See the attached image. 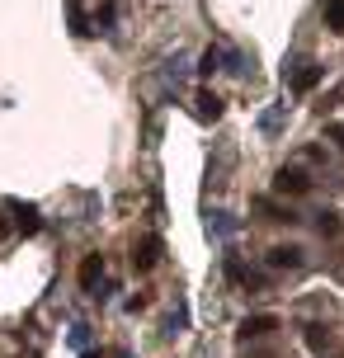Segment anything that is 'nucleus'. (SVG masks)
<instances>
[{
  "instance_id": "2eb2a0df",
  "label": "nucleus",
  "mask_w": 344,
  "mask_h": 358,
  "mask_svg": "<svg viewBox=\"0 0 344 358\" xmlns=\"http://www.w3.org/2000/svg\"><path fill=\"white\" fill-rule=\"evenodd\" d=\"M208 231H217V236H231L236 231V222L227 213H213V222H208Z\"/></svg>"
},
{
  "instance_id": "f257e3e1",
  "label": "nucleus",
  "mask_w": 344,
  "mask_h": 358,
  "mask_svg": "<svg viewBox=\"0 0 344 358\" xmlns=\"http://www.w3.org/2000/svg\"><path fill=\"white\" fill-rule=\"evenodd\" d=\"M311 189V179L302 165H283L278 175H273V194H288V198H302Z\"/></svg>"
},
{
  "instance_id": "6e6552de",
  "label": "nucleus",
  "mask_w": 344,
  "mask_h": 358,
  "mask_svg": "<svg viewBox=\"0 0 344 358\" xmlns=\"http://www.w3.org/2000/svg\"><path fill=\"white\" fill-rule=\"evenodd\" d=\"M194 113H199L203 123H217V118H222V99L213 94V90H203L199 99H194Z\"/></svg>"
},
{
  "instance_id": "423d86ee",
  "label": "nucleus",
  "mask_w": 344,
  "mask_h": 358,
  "mask_svg": "<svg viewBox=\"0 0 344 358\" xmlns=\"http://www.w3.org/2000/svg\"><path fill=\"white\" fill-rule=\"evenodd\" d=\"M264 264L269 268H302V245H273L264 255Z\"/></svg>"
},
{
  "instance_id": "f8f14e48",
  "label": "nucleus",
  "mask_w": 344,
  "mask_h": 358,
  "mask_svg": "<svg viewBox=\"0 0 344 358\" xmlns=\"http://www.w3.org/2000/svg\"><path fill=\"white\" fill-rule=\"evenodd\" d=\"M326 24L335 29V34H344V0H330L326 5Z\"/></svg>"
},
{
  "instance_id": "0eeeda50",
  "label": "nucleus",
  "mask_w": 344,
  "mask_h": 358,
  "mask_svg": "<svg viewBox=\"0 0 344 358\" xmlns=\"http://www.w3.org/2000/svg\"><path fill=\"white\" fill-rule=\"evenodd\" d=\"M321 76H326V66H321V62H307L302 71L292 76V90H297V94H307V90H316V85H321Z\"/></svg>"
},
{
  "instance_id": "ddd939ff",
  "label": "nucleus",
  "mask_w": 344,
  "mask_h": 358,
  "mask_svg": "<svg viewBox=\"0 0 344 358\" xmlns=\"http://www.w3.org/2000/svg\"><path fill=\"white\" fill-rule=\"evenodd\" d=\"M316 231L321 236H340V217L335 213H316Z\"/></svg>"
},
{
  "instance_id": "f03ea898",
  "label": "nucleus",
  "mask_w": 344,
  "mask_h": 358,
  "mask_svg": "<svg viewBox=\"0 0 344 358\" xmlns=\"http://www.w3.org/2000/svg\"><path fill=\"white\" fill-rule=\"evenodd\" d=\"M99 283H104V255H85L80 259V287L90 297H99Z\"/></svg>"
},
{
  "instance_id": "20e7f679",
  "label": "nucleus",
  "mask_w": 344,
  "mask_h": 358,
  "mask_svg": "<svg viewBox=\"0 0 344 358\" xmlns=\"http://www.w3.org/2000/svg\"><path fill=\"white\" fill-rule=\"evenodd\" d=\"M273 330H278V316H245V321L236 325L241 340H264V335H273Z\"/></svg>"
},
{
  "instance_id": "1a4fd4ad",
  "label": "nucleus",
  "mask_w": 344,
  "mask_h": 358,
  "mask_svg": "<svg viewBox=\"0 0 344 358\" xmlns=\"http://www.w3.org/2000/svg\"><path fill=\"white\" fill-rule=\"evenodd\" d=\"M307 344H311V349H316V354H340V344H335V340H330V335H326V330H321V325H307Z\"/></svg>"
},
{
  "instance_id": "9b49d317",
  "label": "nucleus",
  "mask_w": 344,
  "mask_h": 358,
  "mask_svg": "<svg viewBox=\"0 0 344 358\" xmlns=\"http://www.w3.org/2000/svg\"><path fill=\"white\" fill-rule=\"evenodd\" d=\"M259 213H269V222H302L292 208H278V203H269V198H259Z\"/></svg>"
},
{
  "instance_id": "39448f33",
  "label": "nucleus",
  "mask_w": 344,
  "mask_h": 358,
  "mask_svg": "<svg viewBox=\"0 0 344 358\" xmlns=\"http://www.w3.org/2000/svg\"><path fill=\"white\" fill-rule=\"evenodd\" d=\"M10 213H15V227H19L24 236H34L38 227H43V217H38L34 203H19V198H10Z\"/></svg>"
},
{
  "instance_id": "dca6fc26",
  "label": "nucleus",
  "mask_w": 344,
  "mask_h": 358,
  "mask_svg": "<svg viewBox=\"0 0 344 358\" xmlns=\"http://www.w3.org/2000/svg\"><path fill=\"white\" fill-rule=\"evenodd\" d=\"M259 127H264V132H278V127H283V108H269V113H264V118H259Z\"/></svg>"
},
{
  "instance_id": "9d476101",
  "label": "nucleus",
  "mask_w": 344,
  "mask_h": 358,
  "mask_svg": "<svg viewBox=\"0 0 344 358\" xmlns=\"http://www.w3.org/2000/svg\"><path fill=\"white\" fill-rule=\"evenodd\" d=\"M66 19H71V34H76V38H90V34H94L90 19H85V10H80L76 0H66Z\"/></svg>"
},
{
  "instance_id": "7ed1b4c3",
  "label": "nucleus",
  "mask_w": 344,
  "mask_h": 358,
  "mask_svg": "<svg viewBox=\"0 0 344 358\" xmlns=\"http://www.w3.org/2000/svg\"><path fill=\"white\" fill-rule=\"evenodd\" d=\"M156 259H161V236H142L137 250H132V268L146 273V268H156Z\"/></svg>"
},
{
  "instance_id": "4468645a",
  "label": "nucleus",
  "mask_w": 344,
  "mask_h": 358,
  "mask_svg": "<svg viewBox=\"0 0 344 358\" xmlns=\"http://www.w3.org/2000/svg\"><path fill=\"white\" fill-rule=\"evenodd\" d=\"M217 62H222V52H217V48H208V52L199 57V76H213V71H217Z\"/></svg>"
}]
</instances>
